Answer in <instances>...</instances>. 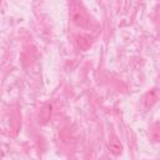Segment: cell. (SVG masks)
<instances>
[{"label": "cell", "mask_w": 160, "mask_h": 160, "mask_svg": "<svg viewBox=\"0 0 160 160\" xmlns=\"http://www.w3.org/2000/svg\"><path fill=\"white\" fill-rule=\"evenodd\" d=\"M71 21L80 29H88L90 25V16L80 1L74 0L70 5Z\"/></svg>", "instance_id": "obj_1"}, {"label": "cell", "mask_w": 160, "mask_h": 160, "mask_svg": "<svg viewBox=\"0 0 160 160\" xmlns=\"http://www.w3.org/2000/svg\"><path fill=\"white\" fill-rule=\"evenodd\" d=\"M158 99H159L158 90H156V89H151V90H149V91L141 98V101H140V102H141L142 109H144V110H149V109H151V108L156 104Z\"/></svg>", "instance_id": "obj_2"}, {"label": "cell", "mask_w": 160, "mask_h": 160, "mask_svg": "<svg viewBox=\"0 0 160 160\" xmlns=\"http://www.w3.org/2000/svg\"><path fill=\"white\" fill-rule=\"evenodd\" d=\"M75 42L79 50L81 51H86L91 48L92 45V39L91 36H89L88 34H78L75 38Z\"/></svg>", "instance_id": "obj_3"}, {"label": "cell", "mask_w": 160, "mask_h": 160, "mask_svg": "<svg viewBox=\"0 0 160 160\" xmlns=\"http://www.w3.org/2000/svg\"><path fill=\"white\" fill-rule=\"evenodd\" d=\"M108 149H109V151H110L112 155L119 156V155H121L124 148H122V144H121V141L119 140V138H118L116 135H111V136L109 138V141H108Z\"/></svg>", "instance_id": "obj_4"}, {"label": "cell", "mask_w": 160, "mask_h": 160, "mask_svg": "<svg viewBox=\"0 0 160 160\" xmlns=\"http://www.w3.org/2000/svg\"><path fill=\"white\" fill-rule=\"evenodd\" d=\"M51 110H52V106L50 104L44 105L39 112V122L41 124L48 122V120H50V116H51Z\"/></svg>", "instance_id": "obj_5"}, {"label": "cell", "mask_w": 160, "mask_h": 160, "mask_svg": "<svg viewBox=\"0 0 160 160\" xmlns=\"http://www.w3.org/2000/svg\"><path fill=\"white\" fill-rule=\"evenodd\" d=\"M151 138L154 139V141H159V124L155 122L151 128Z\"/></svg>", "instance_id": "obj_6"}]
</instances>
